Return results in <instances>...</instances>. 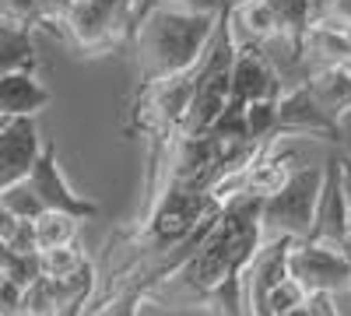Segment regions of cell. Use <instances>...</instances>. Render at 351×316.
Returning <instances> with one entry per match:
<instances>
[{
	"instance_id": "6da1fadb",
	"label": "cell",
	"mask_w": 351,
	"mask_h": 316,
	"mask_svg": "<svg viewBox=\"0 0 351 316\" xmlns=\"http://www.w3.org/2000/svg\"><path fill=\"white\" fill-rule=\"evenodd\" d=\"M260 200L256 193H239L225 200L215 215V225L200 246L186 256V264L169 274L176 289L169 284H152L148 299H169L180 292L186 302H208L221 316H246L243 302V271L253 260V253L263 243V225H260Z\"/></svg>"
},
{
	"instance_id": "7a4b0ae2",
	"label": "cell",
	"mask_w": 351,
	"mask_h": 316,
	"mask_svg": "<svg viewBox=\"0 0 351 316\" xmlns=\"http://www.w3.org/2000/svg\"><path fill=\"white\" fill-rule=\"evenodd\" d=\"M221 14L211 11H180L152 4L134 25V53H137V77L141 84L180 74L193 67L208 49Z\"/></svg>"
},
{
	"instance_id": "3957f363",
	"label": "cell",
	"mask_w": 351,
	"mask_h": 316,
	"mask_svg": "<svg viewBox=\"0 0 351 316\" xmlns=\"http://www.w3.org/2000/svg\"><path fill=\"white\" fill-rule=\"evenodd\" d=\"M324 186V165H295L288 172V180L260 200V225H263V239L271 236H291V239H306L313 211H316V197Z\"/></svg>"
},
{
	"instance_id": "277c9868",
	"label": "cell",
	"mask_w": 351,
	"mask_h": 316,
	"mask_svg": "<svg viewBox=\"0 0 351 316\" xmlns=\"http://www.w3.org/2000/svg\"><path fill=\"white\" fill-rule=\"evenodd\" d=\"M285 271L306 295H330L334 299L337 292H351V267L344 260L341 246L291 239L288 256H285Z\"/></svg>"
},
{
	"instance_id": "5b68a950",
	"label": "cell",
	"mask_w": 351,
	"mask_h": 316,
	"mask_svg": "<svg viewBox=\"0 0 351 316\" xmlns=\"http://www.w3.org/2000/svg\"><path fill=\"white\" fill-rule=\"evenodd\" d=\"M25 180H28V186L39 193V200H43L46 211H64V215H74L77 221L99 218V204H95V200L74 193L71 183L64 180L60 162H56V145H53V141H43V151H39L32 172H28Z\"/></svg>"
},
{
	"instance_id": "8992f818",
	"label": "cell",
	"mask_w": 351,
	"mask_h": 316,
	"mask_svg": "<svg viewBox=\"0 0 351 316\" xmlns=\"http://www.w3.org/2000/svg\"><path fill=\"white\" fill-rule=\"evenodd\" d=\"M228 81H232V88H228V106L232 109H243L246 102L281 95V77L267 60H263V53L256 46H236Z\"/></svg>"
},
{
	"instance_id": "52a82bcc",
	"label": "cell",
	"mask_w": 351,
	"mask_h": 316,
	"mask_svg": "<svg viewBox=\"0 0 351 316\" xmlns=\"http://www.w3.org/2000/svg\"><path fill=\"white\" fill-rule=\"evenodd\" d=\"M43 151V134L36 117H11L0 120V190L25 180Z\"/></svg>"
},
{
	"instance_id": "ba28073f",
	"label": "cell",
	"mask_w": 351,
	"mask_h": 316,
	"mask_svg": "<svg viewBox=\"0 0 351 316\" xmlns=\"http://www.w3.org/2000/svg\"><path fill=\"white\" fill-rule=\"evenodd\" d=\"M306 239L309 243H327V246H341L348 239V197L341 190L337 155H330L327 165H324V186H319L313 225H309Z\"/></svg>"
},
{
	"instance_id": "9c48e42d",
	"label": "cell",
	"mask_w": 351,
	"mask_h": 316,
	"mask_svg": "<svg viewBox=\"0 0 351 316\" xmlns=\"http://www.w3.org/2000/svg\"><path fill=\"white\" fill-rule=\"evenodd\" d=\"M281 134H327L330 141L341 137V123L330 120L324 109L313 102V95L306 92V84H291L278 95V127L274 137Z\"/></svg>"
},
{
	"instance_id": "30bf717a",
	"label": "cell",
	"mask_w": 351,
	"mask_h": 316,
	"mask_svg": "<svg viewBox=\"0 0 351 316\" xmlns=\"http://www.w3.org/2000/svg\"><path fill=\"white\" fill-rule=\"evenodd\" d=\"M46 106H49V88L28 67L0 71V120L36 117Z\"/></svg>"
},
{
	"instance_id": "8fae6325",
	"label": "cell",
	"mask_w": 351,
	"mask_h": 316,
	"mask_svg": "<svg viewBox=\"0 0 351 316\" xmlns=\"http://www.w3.org/2000/svg\"><path fill=\"white\" fill-rule=\"evenodd\" d=\"M306 92L313 95V102L327 112L330 120H344L351 112V64H327L309 71V77L302 81Z\"/></svg>"
},
{
	"instance_id": "7c38bea8",
	"label": "cell",
	"mask_w": 351,
	"mask_h": 316,
	"mask_svg": "<svg viewBox=\"0 0 351 316\" xmlns=\"http://www.w3.org/2000/svg\"><path fill=\"white\" fill-rule=\"evenodd\" d=\"M32 232H36V253L49 246H64L77 239V218L64 211H43L39 218H32Z\"/></svg>"
},
{
	"instance_id": "4fadbf2b",
	"label": "cell",
	"mask_w": 351,
	"mask_h": 316,
	"mask_svg": "<svg viewBox=\"0 0 351 316\" xmlns=\"http://www.w3.org/2000/svg\"><path fill=\"white\" fill-rule=\"evenodd\" d=\"M278 127V99H260V102H246L243 106V134L256 145L274 137Z\"/></svg>"
},
{
	"instance_id": "5bb4252c",
	"label": "cell",
	"mask_w": 351,
	"mask_h": 316,
	"mask_svg": "<svg viewBox=\"0 0 351 316\" xmlns=\"http://www.w3.org/2000/svg\"><path fill=\"white\" fill-rule=\"evenodd\" d=\"M36 260H39V274H46V278H67V274H74V271L88 260V256H84L74 243H64V246L39 250Z\"/></svg>"
},
{
	"instance_id": "9a60e30c",
	"label": "cell",
	"mask_w": 351,
	"mask_h": 316,
	"mask_svg": "<svg viewBox=\"0 0 351 316\" xmlns=\"http://www.w3.org/2000/svg\"><path fill=\"white\" fill-rule=\"evenodd\" d=\"M0 204H4L18 221H32V218H39V215L46 211L43 200H39V193L28 186V180H18V183H11V186L0 190Z\"/></svg>"
},
{
	"instance_id": "2e32d148",
	"label": "cell",
	"mask_w": 351,
	"mask_h": 316,
	"mask_svg": "<svg viewBox=\"0 0 351 316\" xmlns=\"http://www.w3.org/2000/svg\"><path fill=\"white\" fill-rule=\"evenodd\" d=\"M32 25H43L36 14V0H0V28L32 32Z\"/></svg>"
},
{
	"instance_id": "e0dca14e",
	"label": "cell",
	"mask_w": 351,
	"mask_h": 316,
	"mask_svg": "<svg viewBox=\"0 0 351 316\" xmlns=\"http://www.w3.org/2000/svg\"><path fill=\"white\" fill-rule=\"evenodd\" d=\"M309 295L299 289L295 281H291L288 274L274 284V289L267 292V302H263V309H267V316H278V313H288V309H295V306H302Z\"/></svg>"
},
{
	"instance_id": "ac0fdd59",
	"label": "cell",
	"mask_w": 351,
	"mask_h": 316,
	"mask_svg": "<svg viewBox=\"0 0 351 316\" xmlns=\"http://www.w3.org/2000/svg\"><path fill=\"white\" fill-rule=\"evenodd\" d=\"M263 4L278 14L281 25L302 32V28L309 25V18H313V4H316V0H263Z\"/></svg>"
},
{
	"instance_id": "d6986e66",
	"label": "cell",
	"mask_w": 351,
	"mask_h": 316,
	"mask_svg": "<svg viewBox=\"0 0 351 316\" xmlns=\"http://www.w3.org/2000/svg\"><path fill=\"white\" fill-rule=\"evenodd\" d=\"M71 8H74V0H36V14L43 25H64Z\"/></svg>"
},
{
	"instance_id": "ffe728a7",
	"label": "cell",
	"mask_w": 351,
	"mask_h": 316,
	"mask_svg": "<svg viewBox=\"0 0 351 316\" xmlns=\"http://www.w3.org/2000/svg\"><path fill=\"white\" fill-rule=\"evenodd\" d=\"M14 253H36V232H32V221H18L14 232L4 239Z\"/></svg>"
},
{
	"instance_id": "44dd1931",
	"label": "cell",
	"mask_w": 351,
	"mask_h": 316,
	"mask_svg": "<svg viewBox=\"0 0 351 316\" xmlns=\"http://www.w3.org/2000/svg\"><path fill=\"white\" fill-rule=\"evenodd\" d=\"M148 4L180 8V11H211V14H221V8L215 4V0H148Z\"/></svg>"
},
{
	"instance_id": "7402d4cb",
	"label": "cell",
	"mask_w": 351,
	"mask_h": 316,
	"mask_svg": "<svg viewBox=\"0 0 351 316\" xmlns=\"http://www.w3.org/2000/svg\"><path fill=\"white\" fill-rule=\"evenodd\" d=\"M309 306H313V316H337L330 295H309Z\"/></svg>"
},
{
	"instance_id": "603a6c76",
	"label": "cell",
	"mask_w": 351,
	"mask_h": 316,
	"mask_svg": "<svg viewBox=\"0 0 351 316\" xmlns=\"http://www.w3.org/2000/svg\"><path fill=\"white\" fill-rule=\"evenodd\" d=\"M337 172H341V190L351 204V158H337Z\"/></svg>"
},
{
	"instance_id": "cb8c5ba5",
	"label": "cell",
	"mask_w": 351,
	"mask_h": 316,
	"mask_svg": "<svg viewBox=\"0 0 351 316\" xmlns=\"http://www.w3.org/2000/svg\"><path fill=\"white\" fill-rule=\"evenodd\" d=\"M14 225H18V218H14L4 204H0V239H8V236L14 232Z\"/></svg>"
},
{
	"instance_id": "d4e9b609",
	"label": "cell",
	"mask_w": 351,
	"mask_h": 316,
	"mask_svg": "<svg viewBox=\"0 0 351 316\" xmlns=\"http://www.w3.org/2000/svg\"><path fill=\"white\" fill-rule=\"evenodd\" d=\"M278 316H313V306H309V299H306L302 306H295V309H288V313H278Z\"/></svg>"
},
{
	"instance_id": "484cf974",
	"label": "cell",
	"mask_w": 351,
	"mask_h": 316,
	"mask_svg": "<svg viewBox=\"0 0 351 316\" xmlns=\"http://www.w3.org/2000/svg\"><path fill=\"white\" fill-rule=\"evenodd\" d=\"M215 4H218L221 11H228V8H236V4H243V0H215Z\"/></svg>"
},
{
	"instance_id": "4316f807",
	"label": "cell",
	"mask_w": 351,
	"mask_h": 316,
	"mask_svg": "<svg viewBox=\"0 0 351 316\" xmlns=\"http://www.w3.org/2000/svg\"><path fill=\"white\" fill-rule=\"evenodd\" d=\"M341 250H344V260H348V267H351V239H344Z\"/></svg>"
},
{
	"instance_id": "83f0119b",
	"label": "cell",
	"mask_w": 351,
	"mask_h": 316,
	"mask_svg": "<svg viewBox=\"0 0 351 316\" xmlns=\"http://www.w3.org/2000/svg\"><path fill=\"white\" fill-rule=\"evenodd\" d=\"M348 239H351V204H348Z\"/></svg>"
}]
</instances>
